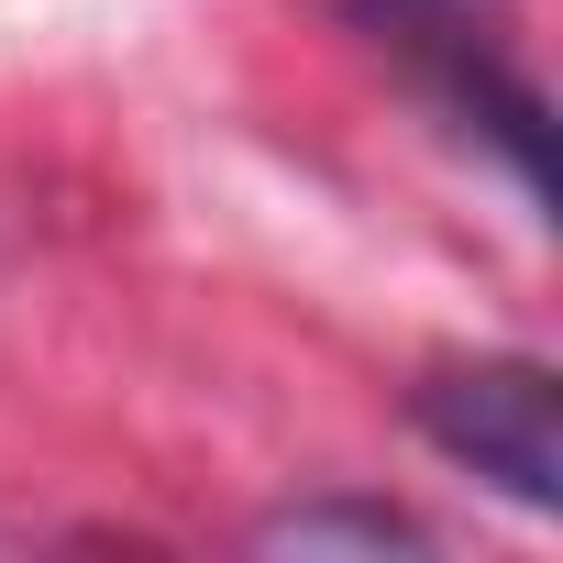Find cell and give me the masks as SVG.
<instances>
[{
	"label": "cell",
	"instance_id": "2",
	"mask_svg": "<svg viewBox=\"0 0 563 563\" xmlns=\"http://www.w3.org/2000/svg\"><path fill=\"white\" fill-rule=\"evenodd\" d=\"M409 420L431 453H453L464 475H486L508 508L563 519V409H552V365L530 354H475V365H431L409 387Z\"/></svg>",
	"mask_w": 563,
	"mask_h": 563
},
{
	"label": "cell",
	"instance_id": "3",
	"mask_svg": "<svg viewBox=\"0 0 563 563\" xmlns=\"http://www.w3.org/2000/svg\"><path fill=\"white\" fill-rule=\"evenodd\" d=\"M265 552H420V519L365 508V497H321V508H276Z\"/></svg>",
	"mask_w": 563,
	"mask_h": 563
},
{
	"label": "cell",
	"instance_id": "1",
	"mask_svg": "<svg viewBox=\"0 0 563 563\" xmlns=\"http://www.w3.org/2000/svg\"><path fill=\"white\" fill-rule=\"evenodd\" d=\"M332 12H343L354 34H376L398 67H420V89H431L464 133H486L530 199L552 188V155H541V89L508 67L486 0H332Z\"/></svg>",
	"mask_w": 563,
	"mask_h": 563
}]
</instances>
